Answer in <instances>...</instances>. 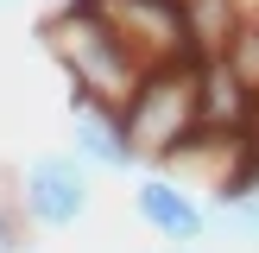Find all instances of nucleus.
Returning a JSON list of instances; mask_svg holds the SVG:
<instances>
[{
	"mask_svg": "<svg viewBox=\"0 0 259 253\" xmlns=\"http://www.w3.org/2000/svg\"><path fill=\"white\" fill-rule=\"evenodd\" d=\"M253 89L222 57H196V126L222 139H253Z\"/></svg>",
	"mask_w": 259,
	"mask_h": 253,
	"instance_id": "nucleus-6",
	"label": "nucleus"
},
{
	"mask_svg": "<svg viewBox=\"0 0 259 253\" xmlns=\"http://www.w3.org/2000/svg\"><path fill=\"white\" fill-rule=\"evenodd\" d=\"M240 19H247L240 0H184V25H190V51L196 57H222Z\"/></svg>",
	"mask_w": 259,
	"mask_h": 253,
	"instance_id": "nucleus-8",
	"label": "nucleus"
},
{
	"mask_svg": "<svg viewBox=\"0 0 259 253\" xmlns=\"http://www.w3.org/2000/svg\"><path fill=\"white\" fill-rule=\"evenodd\" d=\"M253 139H259V101H253Z\"/></svg>",
	"mask_w": 259,
	"mask_h": 253,
	"instance_id": "nucleus-12",
	"label": "nucleus"
},
{
	"mask_svg": "<svg viewBox=\"0 0 259 253\" xmlns=\"http://www.w3.org/2000/svg\"><path fill=\"white\" fill-rule=\"evenodd\" d=\"M164 253H190V247H164Z\"/></svg>",
	"mask_w": 259,
	"mask_h": 253,
	"instance_id": "nucleus-13",
	"label": "nucleus"
},
{
	"mask_svg": "<svg viewBox=\"0 0 259 253\" xmlns=\"http://www.w3.org/2000/svg\"><path fill=\"white\" fill-rule=\"evenodd\" d=\"M126 126V146H133L139 171H158L190 133H196V57H177V63H152L139 76L133 101L120 108Z\"/></svg>",
	"mask_w": 259,
	"mask_h": 253,
	"instance_id": "nucleus-2",
	"label": "nucleus"
},
{
	"mask_svg": "<svg viewBox=\"0 0 259 253\" xmlns=\"http://www.w3.org/2000/svg\"><path fill=\"white\" fill-rule=\"evenodd\" d=\"M222 63H228V70H234L240 82L259 95V19H240V25H234V38H228Z\"/></svg>",
	"mask_w": 259,
	"mask_h": 253,
	"instance_id": "nucleus-9",
	"label": "nucleus"
},
{
	"mask_svg": "<svg viewBox=\"0 0 259 253\" xmlns=\"http://www.w3.org/2000/svg\"><path fill=\"white\" fill-rule=\"evenodd\" d=\"M139 63H177V57H196L190 51V25H184V0H82Z\"/></svg>",
	"mask_w": 259,
	"mask_h": 253,
	"instance_id": "nucleus-4",
	"label": "nucleus"
},
{
	"mask_svg": "<svg viewBox=\"0 0 259 253\" xmlns=\"http://www.w3.org/2000/svg\"><path fill=\"white\" fill-rule=\"evenodd\" d=\"M133 215L146 222V234L164 240V247H196V240L215 234L209 202H202L190 184L164 177V171H139L133 177Z\"/></svg>",
	"mask_w": 259,
	"mask_h": 253,
	"instance_id": "nucleus-5",
	"label": "nucleus"
},
{
	"mask_svg": "<svg viewBox=\"0 0 259 253\" xmlns=\"http://www.w3.org/2000/svg\"><path fill=\"white\" fill-rule=\"evenodd\" d=\"M70 152L89 164V171H139L133 146H126V126H120V108H101L89 95H70Z\"/></svg>",
	"mask_w": 259,
	"mask_h": 253,
	"instance_id": "nucleus-7",
	"label": "nucleus"
},
{
	"mask_svg": "<svg viewBox=\"0 0 259 253\" xmlns=\"http://www.w3.org/2000/svg\"><path fill=\"white\" fill-rule=\"evenodd\" d=\"M89 202H95V171L76 152H38L19 171V222L25 228L63 234L89 215Z\"/></svg>",
	"mask_w": 259,
	"mask_h": 253,
	"instance_id": "nucleus-3",
	"label": "nucleus"
},
{
	"mask_svg": "<svg viewBox=\"0 0 259 253\" xmlns=\"http://www.w3.org/2000/svg\"><path fill=\"white\" fill-rule=\"evenodd\" d=\"M13 7H25V0H0V13H13Z\"/></svg>",
	"mask_w": 259,
	"mask_h": 253,
	"instance_id": "nucleus-11",
	"label": "nucleus"
},
{
	"mask_svg": "<svg viewBox=\"0 0 259 253\" xmlns=\"http://www.w3.org/2000/svg\"><path fill=\"white\" fill-rule=\"evenodd\" d=\"M25 222H19V209H7V202H0V253H25Z\"/></svg>",
	"mask_w": 259,
	"mask_h": 253,
	"instance_id": "nucleus-10",
	"label": "nucleus"
},
{
	"mask_svg": "<svg viewBox=\"0 0 259 253\" xmlns=\"http://www.w3.org/2000/svg\"><path fill=\"white\" fill-rule=\"evenodd\" d=\"M38 38H45V51L57 57V70L70 76V95H89V101H101V108H126L133 89H139V76H146V63H139L82 0H76V7H57L38 25Z\"/></svg>",
	"mask_w": 259,
	"mask_h": 253,
	"instance_id": "nucleus-1",
	"label": "nucleus"
}]
</instances>
